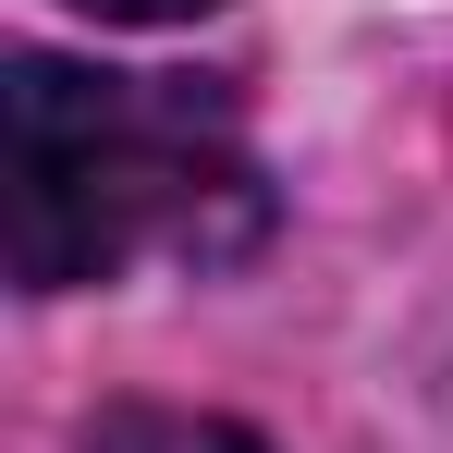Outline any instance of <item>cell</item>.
Segmentation results:
<instances>
[{"label": "cell", "instance_id": "1", "mask_svg": "<svg viewBox=\"0 0 453 453\" xmlns=\"http://www.w3.org/2000/svg\"><path fill=\"white\" fill-rule=\"evenodd\" d=\"M12 123V282L86 295L135 257H233L257 245V172L233 135V98L196 74H98L25 50L0 86Z\"/></svg>", "mask_w": 453, "mask_h": 453}, {"label": "cell", "instance_id": "2", "mask_svg": "<svg viewBox=\"0 0 453 453\" xmlns=\"http://www.w3.org/2000/svg\"><path fill=\"white\" fill-rule=\"evenodd\" d=\"M86 453H270L257 429H233V417H184V404H111Z\"/></svg>", "mask_w": 453, "mask_h": 453}, {"label": "cell", "instance_id": "3", "mask_svg": "<svg viewBox=\"0 0 453 453\" xmlns=\"http://www.w3.org/2000/svg\"><path fill=\"white\" fill-rule=\"evenodd\" d=\"M74 12H98V25H184V12H209V0H74Z\"/></svg>", "mask_w": 453, "mask_h": 453}]
</instances>
